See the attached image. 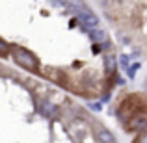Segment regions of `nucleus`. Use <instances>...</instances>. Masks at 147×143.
I'll use <instances>...</instances> for the list:
<instances>
[{
	"label": "nucleus",
	"mask_w": 147,
	"mask_h": 143,
	"mask_svg": "<svg viewBox=\"0 0 147 143\" xmlns=\"http://www.w3.org/2000/svg\"><path fill=\"white\" fill-rule=\"evenodd\" d=\"M13 58L21 67L28 69V71H36L37 69V58L34 56L30 50L26 48H13Z\"/></svg>",
	"instance_id": "f257e3e1"
},
{
	"label": "nucleus",
	"mask_w": 147,
	"mask_h": 143,
	"mask_svg": "<svg viewBox=\"0 0 147 143\" xmlns=\"http://www.w3.org/2000/svg\"><path fill=\"white\" fill-rule=\"evenodd\" d=\"M76 17H78V22L86 30H93V28H97V24H99V19L95 17L93 13H90V11H86V9H80V7L76 9Z\"/></svg>",
	"instance_id": "f03ea898"
},
{
	"label": "nucleus",
	"mask_w": 147,
	"mask_h": 143,
	"mask_svg": "<svg viewBox=\"0 0 147 143\" xmlns=\"http://www.w3.org/2000/svg\"><path fill=\"white\" fill-rule=\"evenodd\" d=\"M90 37L93 43H102V41H106V32L99 30V28H93V30H90Z\"/></svg>",
	"instance_id": "7ed1b4c3"
},
{
	"label": "nucleus",
	"mask_w": 147,
	"mask_h": 143,
	"mask_svg": "<svg viewBox=\"0 0 147 143\" xmlns=\"http://www.w3.org/2000/svg\"><path fill=\"white\" fill-rule=\"evenodd\" d=\"M56 111H58V108L54 106L52 102H45L43 106H41V113H43L45 117H54V115H56Z\"/></svg>",
	"instance_id": "20e7f679"
},
{
	"label": "nucleus",
	"mask_w": 147,
	"mask_h": 143,
	"mask_svg": "<svg viewBox=\"0 0 147 143\" xmlns=\"http://www.w3.org/2000/svg\"><path fill=\"white\" fill-rule=\"evenodd\" d=\"M99 140L102 143H114V136L108 130H99Z\"/></svg>",
	"instance_id": "39448f33"
},
{
	"label": "nucleus",
	"mask_w": 147,
	"mask_h": 143,
	"mask_svg": "<svg viewBox=\"0 0 147 143\" xmlns=\"http://www.w3.org/2000/svg\"><path fill=\"white\" fill-rule=\"evenodd\" d=\"M132 128L134 130H144V128H147V121H145V119H142V117L132 119Z\"/></svg>",
	"instance_id": "423d86ee"
},
{
	"label": "nucleus",
	"mask_w": 147,
	"mask_h": 143,
	"mask_svg": "<svg viewBox=\"0 0 147 143\" xmlns=\"http://www.w3.org/2000/svg\"><path fill=\"white\" fill-rule=\"evenodd\" d=\"M104 67H106V73L114 75V73H115V60H114L112 56H108L106 61H104Z\"/></svg>",
	"instance_id": "0eeeda50"
},
{
	"label": "nucleus",
	"mask_w": 147,
	"mask_h": 143,
	"mask_svg": "<svg viewBox=\"0 0 147 143\" xmlns=\"http://www.w3.org/2000/svg\"><path fill=\"white\" fill-rule=\"evenodd\" d=\"M138 69H140V63H134V65H130V67L127 69V73H129V76H130V78L134 76V73H136Z\"/></svg>",
	"instance_id": "6e6552de"
},
{
	"label": "nucleus",
	"mask_w": 147,
	"mask_h": 143,
	"mask_svg": "<svg viewBox=\"0 0 147 143\" xmlns=\"http://www.w3.org/2000/svg\"><path fill=\"white\" fill-rule=\"evenodd\" d=\"M119 61H121V67L123 69H129V56H125V54H123V56L119 58Z\"/></svg>",
	"instance_id": "1a4fd4ad"
},
{
	"label": "nucleus",
	"mask_w": 147,
	"mask_h": 143,
	"mask_svg": "<svg viewBox=\"0 0 147 143\" xmlns=\"http://www.w3.org/2000/svg\"><path fill=\"white\" fill-rule=\"evenodd\" d=\"M6 48H7V45H6V43H4V41H2V39H0V50H2V52H4V50H6Z\"/></svg>",
	"instance_id": "9d476101"
},
{
	"label": "nucleus",
	"mask_w": 147,
	"mask_h": 143,
	"mask_svg": "<svg viewBox=\"0 0 147 143\" xmlns=\"http://www.w3.org/2000/svg\"><path fill=\"white\" fill-rule=\"evenodd\" d=\"M138 143H147V134H144V136H140V141Z\"/></svg>",
	"instance_id": "9b49d317"
}]
</instances>
